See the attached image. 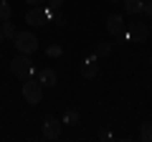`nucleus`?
<instances>
[{"instance_id":"17","label":"nucleus","mask_w":152,"mask_h":142,"mask_svg":"<svg viewBox=\"0 0 152 142\" xmlns=\"http://www.w3.org/2000/svg\"><path fill=\"white\" fill-rule=\"evenodd\" d=\"M48 3H51V8H56V10H58V8L64 5V0H48Z\"/></svg>"},{"instance_id":"5","label":"nucleus","mask_w":152,"mask_h":142,"mask_svg":"<svg viewBox=\"0 0 152 142\" xmlns=\"http://www.w3.org/2000/svg\"><path fill=\"white\" fill-rule=\"evenodd\" d=\"M61 127H64V122L56 119V117L43 119V137H46V140H58V137H61Z\"/></svg>"},{"instance_id":"6","label":"nucleus","mask_w":152,"mask_h":142,"mask_svg":"<svg viewBox=\"0 0 152 142\" xmlns=\"http://www.w3.org/2000/svg\"><path fill=\"white\" fill-rule=\"evenodd\" d=\"M81 76H84V79H96V76H99L96 56H89V59H84V61H81Z\"/></svg>"},{"instance_id":"13","label":"nucleus","mask_w":152,"mask_h":142,"mask_svg":"<svg viewBox=\"0 0 152 142\" xmlns=\"http://www.w3.org/2000/svg\"><path fill=\"white\" fill-rule=\"evenodd\" d=\"M140 140H145V142H150V140H152V124H150V122H145V124H142Z\"/></svg>"},{"instance_id":"4","label":"nucleus","mask_w":152,"mask_h":142,"mask_svg":"<svg viewBox=\"0 0 152 142\" xmlns=\"http://www.w3.org/2000/svg\"><path fill=\"white\" fill-rule=\"evenodd\" d=\"M10 71L15 74L18 79H28V76L36 74V66H33V61H31L28 53H18L15 59L10 61Z\"/></svg>"},{"instance_id":"8","label":"nucleus","mask_w":152,"mask_h":142,"mask_svg":"<svg viewBox=\"0 0 152 142\" xmlns=\"http://www.w3.org/2000/svg\"><path fill=\"white\" fill-rule=\"evenodd\" d=\"M38 81L46 84V86H53V84L58 81V76H56L53 69H41V71H38Z\"/></svg>"},{"instance_id":"10","label":"nucleus","mask_w":152,"mask_h":142,"mask_svg":"<svg viewBox=\"0 0 152 142\" xmlns=\"http://www.w3.org/2000/svg\"><path fill=\"white\" fill-rule=\"evenodd\" d=\"M79 119H81V117H79V112H76V109H66L64 117H61L64 124H79Z\"/></svg>"},{"instance_id":"16","label":"nucleus","mask_w":152,"mask_h":142,"mask_svg":"<svg viewBox=\"0 0 152 142\" xmlns=\"http://www.w3.org/2000/svg\"><path fill=\"white\" fill-rule=\"evenodd\" d=\"M142 13H145L147 18H152V0H145V10Z\"/></svg>"},{"instance_id":"15","label":"nucleus","mask_w":152,"mask_h":142,"mask_svg":"<svg viewBox=\"0 0 152 142\" xmlns=\"http://www.w3.org/2000/svg\"><path fill=\"white\" fill-rule=\"evenodd\" d=\"M109 51H112V43H99L96 46V56H109Z\"/></svg>"},{"instance_id":"11","label":"nucleus","mask_w":152,"mask_h":142,"mask_svg":"<svg viewBox=\"0 0 152 142\" xmlns=\"http://www.w3.org/2000/svg\"><path fill=\"white\" fill-rule=\"evenodd\" d=\"M0 31H3V38H13V36L18 33V28L13 26L10 20H3V26H0Z\"/></svg>"},{"instance_id":"7","label":"nucleus","mask_w":152,"mask_h":142,"mask_svg":"<svg viewBox=\"0 0 152 142\" xmlns=\"http://www.w3.org/2000/svg\"><path fill=\"white\" fill-rule=\"evenodd\" d=\"M107 31L112 33V36H119V33L124 31V18H122L119 13H112V15L107 18Z\"/></svg>"},{"instance_id":"20","label":"nucleus","mask_w":152,"mask_h":142,"mask_svg":"<svg viewBox=\"0 0 152 142\" xmlns=\"http://www.w3.org/2000/svg\"><path fill=\"white\" fill-rule=\"evenodd\" d=\"M109 3H122V0H109Z\"/></svg>"},{"instance_id":"9","label":"nucleus","mask_w":152,"mask_h":142,"mask_svg":"<svg viewBox=\"0 0 152 142\" xmlns=\"http://www.w3.org/2000/svg\"><path fill=\"white\" fill-rule=\"evenodd\" d=\"M122 5L127 8V13L137 15V13H142V10H145V0H122Z\"/></svg>"},{"instance_id":"3","label":"nucleus","mask_w":152,"mask_h":142,"mask_svg":"<svg viewBox=\"0 0 152 142\" xmlns=\"http://www.w3.org/2000/svg\"><path fill=\"white\" fill-rule=\"evenodd\" d=\"M23 99H26V104H41V99H43V84L38 81V79L28 76L23 79Z\"/></svg>"},{"instance_id":"19","label":"nucleus","mask_w":152,"mask_h":142,"mask_svg":"<svg viewBox=\"0 0 152 142\" xmlns=\"http://www.w3.org/2000/svg\"><path fill=\"white\" fill-rule=\"evenodd\" d=\"M0 43H3V31H0Z\"/></svg>"},{"instance_id":"1","label":"nucleus","mask_w":152,"mask_h":142,"mask_svg":"<svg viewBox=\"0 0 152 142\" xmlns=\"http://www.w3.org/2000/svg\"><path fill=\"white\" fill-rule=\"evenodd\" d=\"M56 18V8H41V5H31V10L26 13V23L28 26H33V28H41V26H46L48 20H53Z\"/></svg>"},{"instance_id":"18","label":"nucleus","mask_w":152,"mask_h":142,"mask_svg":"<svg viewBox=\"0 0 152 142\" xmlns=\"http://www.w3.org/2000/svg\"><path fill=\"white\" fill-rule=\"evenodd\" d=\"M28 5H41V3H46V0H26Z\"/></svg>"},{"instance_id":"12","label":"nucleus","mask_w":152,"mask_h":142,"mask_svg":"<svg viewBox=\"0 0 152 142\" xmlns=\"http://www.w3.org/2000/svg\"><path fill=\"white\" fill-rule=\"evenodd\" d=\"M10 13H13L10 3H8V0H0V23H3V20H10Z\"/></svg>"},{"instance_id":"2","label":"nucleus","mask_w":152,"mask_h":142,"mask_svg":"<svg viewBox=\"0 0 152 142\" xmlns=\"http://www.w3.org/2000/svg\"><path fill=\"white\" fill-rule=\"evenodd\" d=\"M13 43H15V48H18V53H36L38 51V36L36 33H31V31H18L15 36H13Z\"/></svg>"},{"instance_id":"14","label":"nucleus","mask_w":152,"mask_h":142,"mask_svg":"<svg viewBox=\"0 0 152 142\" xmlns=\"http://www.w3.org/2000/svg\"><path fill=\"white\" fill-rule=\"evenodd\" d=\"M61 53H64V48H61L58 43H53V46H48V48H46V56H51V59H58Z\"/></svg>"}]
</instances>
